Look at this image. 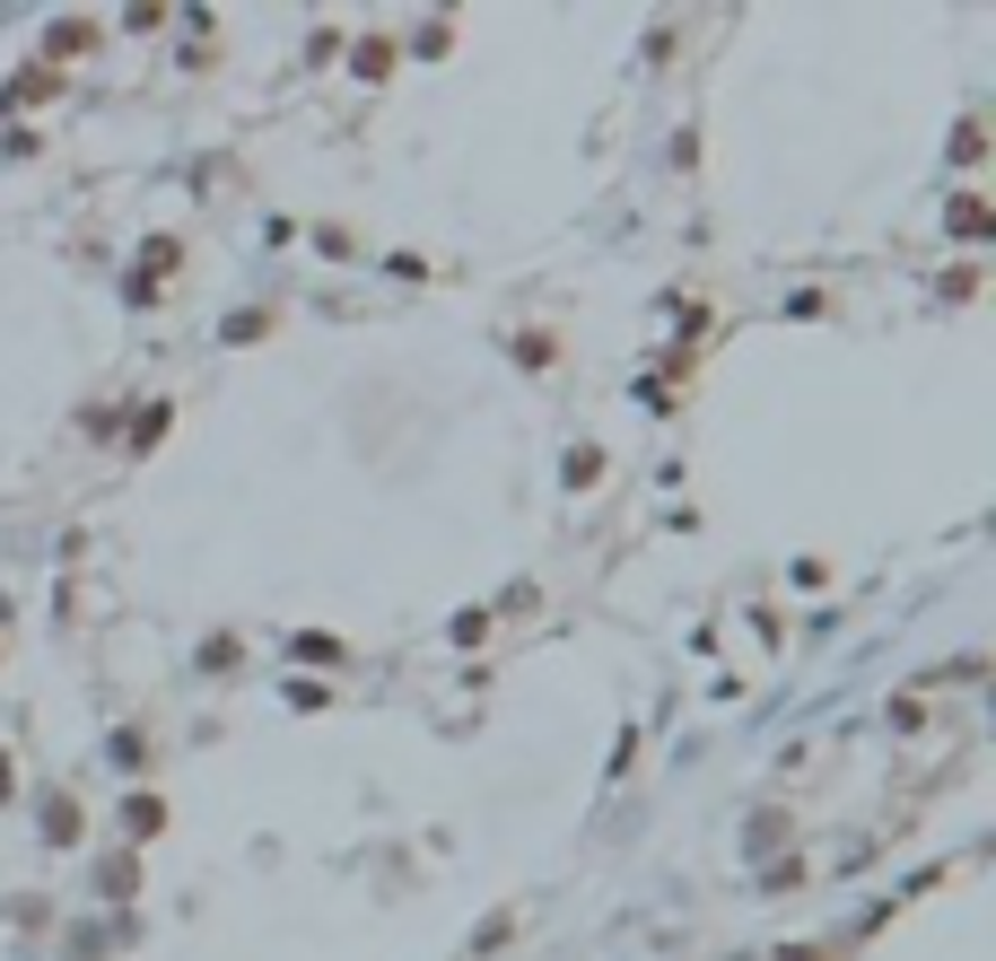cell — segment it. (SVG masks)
<instances>
[{
  "label": "cell",
  "instance_id": "obj_1",
  "mask_svg": "<svg viewBox=\"0 0 996 961\" xmlns=\"http://www.w3.org/2000/svg\"><path fill=\"white\" fill-rule=\"evenodd\" d=\"M953 237L979 245V237H988V210H979V202H953Z\"/></svg>",
  "mask_w": 996,
  "mask_h": 961
},
{
  "label": "cell",
  "instance_id": "obj_2",
  "mask_svg": "<svg viewBox=\"0 0 996 961\" xmlns=\"http://www.w3.org/2000/svg\"><path fill=\"white\" fill-rule=\"evenodd\" d=\"M297 656H306V665H342V638H324V629H306V638H297Z\"/></svg>",
  "mask_w": 996,
  "mask_h": 961
}]
</instances>
